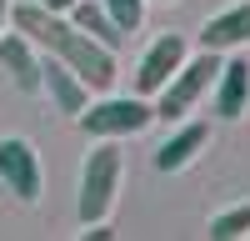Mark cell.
Segmentation results:
<instances>
[{
    "mask_svg": "<svg viewBox=\"0 0 250 241\" xmlns=\"http://www.w3.org/2000/svg\"><path fill=\"white\" fill-rule=\"evenodd\" d=\"M185 55H190V46H185V35H175V30H165L160 40H150L145 55H140V66H135V96L150 100L165 80L175 75V66H180Z\"/></svg>",
    "mask_w": 250,
    "mask_h": 241,
    "instance_id": "6",
    "label": "cell"
},
{
    "mask_svg": "<svg viewBox=\"0 0 250 241\" xmlns=\"http://www.w3.org/2000/svg\"><path fill=\"white\" fill-rule=\"evenodd\" d=\"M0 181L5 191H15V201L35 206L40 186H45V171H40V156L25 136H0Z\"/></svg>",
    "mask_w": 250,
    "mask_h": 241,
    "instance_id": "5",
    "label": "cell"
},
{
    "mask_svg": "<svg viewBox=\"0 0 250 241\" xmlns=\"http://www.w3.org/2000/svg\"><path fill=\"white\" fill-rule=\"evenodd\" d=\"M205 236H210V241H235V236H250V201H245V206L220 211V216H210Z\"/></svg>",
    "mask_w": 250,
    "mask_h": 241,
    "instance_id": "13",
    "label": "cell"
},
{
    "mask_svg": "<svg viewBox=\"0 0 250 241\" xmlns=\"http://www.w3.org/2000/svg\"><path fill=\"white\" fill-rule=\"evenodd\" d=\"M75 120H80V131L90 141H120V136H140L150 126L155 106L145 96H105V100H90Z\"/></svg>",
    "mask_w": 250,
    "mask_h": 241,
    "instance_id": "4",
    "label": "cell"
},
{
    "mask_svg": "<svg viewBox=\"0 0 250 241\" xmlns=\"http://www.w3.org/2000/svg\"><path fill=\"white\" fill-rule=\"evenodd\" d=\"M100 5H105V15L115 20L125 35L140 30V20H145V0H100Z\"/></svg>",
    "mask_w": 250,
    "mask_h": 241,
    "instance_id": "14",
    "label": "cell"
},
{
    "mask_svg": "<svg viewBox=\"0 0 250 241\" xmlns=\"http://www.w3.org/2000/svg\"><path fill=\"white\" fill-rule=\"evenodd\" d=\"M0 66H5V75H10V86L15 91H25V96H35L40 91V55H35V40H25V35H0Z\"/></svg>",
    "mask_w": 250,
    "mask_h": 241,
    "instance_id": "11",
    "label": "cell"
},
{
    "mask_svg": "<svg viewBox=\"0 0 250 241\" xmlns=\"http://www.w3.org/2000/svg\"><path fill=\"white\" fill-rule=\"evenodd\" d=\"M210 100H215V116L220 120H240L250 111V60L245 55L220 60V75L210 86Z\"/></svg>",
    "mask_w": 250,
    "mask_h": 241,
    "instance_id": "8",
    "label": "cell"
},
{
    "mask_svg": "<svg viewBox=\"0 0 250 241\" xmlns=\"http://www.w3.org/2000/svg\"><path fill=\"white\" fill-rule=\"evenodd\" d=\"M240 46H250V0L225 5L200 30V50H240Z\"/></svg>",
    "mask_w": 250,
    "mask_h": 241,
    "instance_id": "10",
    "label": "cell"
},
{
    "mask_svg": "<svg viewBox=\"0 0 250 241\" xmlns=\"http://www.w3.org/2000/svg\"><path fill=\"white\" fill-rule=\"evenodd\" d=\"M160 5H170V0H160Z\"/></svg>",
    "mask_w": 250,
    "mask_h": 241,
    "instance_id": "17",
    "label": "cell"
},
{
    "mask_svg": "<svg viewBox=\"0 0 250 241\" xmlns=\"http://www.w3.org/2000/svg\"><path fill=\"white\" fill-rule=\"evenodd\" d=\"M70 5H75V0H45V10H55V15H65Z\"/></svg>",
    "mask_w": 250,
    "mask_h": 241,
    "instance_id": "15",
    "label": "cell"
},
{
    "mask_svg": "<svg viewBox=\"0 0 250 241\" xmlns=\"http://www.w3.org/2000/svg\"><path fill=\"white\" fill-rule=\"evenodd\" d=\"M65 15H70V20H75V25L85 30L90 40H100V46H105V50H115V55H120V46H125V40H130V35H125L115 20L105 15V5H100V0H75Z\"/></svg>",
    "mask_w": 250,
    "mask_h": 241,
    "instance_id": "12",
    "label": "cell"
},
{
    "mask_svg": "<svg viewBox=\"0 0 250 241\" xmlns=\"http://www.w3.org/2000/svg\"><path fill=\"white\" fill-rule=\"evenodd\" d=\"M10 25L25 35V40H35L45 55L65 60L90 91H110L115 86V50H105L100 40H90L75 20L55 15L45 5H10Z\"/></svg>",
    "mask_w": 250,
    "mask_h": 241,
    "instance_id": "1",
    "label": "cell"
},
{
    "mask_svg": "<svg viewBox=\"0 0 250 241\" xmlns=\"http://www.w3.org/2000/svg\"><path fill=\"white\" fill-rule=\"evenodd\" d=\"M120 176H125V161H120V141H100V146L85 156L80 166V196H75V211L80 221H105L115 196H120Z\"/></svg>",
    "mask_w": 250,
    "mask_h": 241,
    "instance_id": "3",
    "label": "cell"
},
{
    "mask_svg": "<svg viewBox=\"0 0 250 241\" xmlns=\"http://www.w3.org/2000/svg\"><path fill=\"white\" fill-rule=\"evenodd\" d=\"M210 146V120H180V131L165 141V146L150 156V166L160 171V176H175V171H185L190 161Z\"/></svg>",
    "mask_w": 250,
    "mask_h": 241,
    "instance_id": "9",
    "label": "cell"
},
{
    "mask_svg": "<svg viewBox=\"0 0 250 241\" xmlns=\"http://www.w3.org/2000/svg\"><path fill=\"white\" fill-rule=\"evenodd\" d=\"M5 20H10V0H0V30H5Z\"/></svg>",
    "mask_w": 250,
    "mask_h": 241,
    "instance_id": "16",
    "label": "cell"
},
{
    "mask_svg": "<svg viewBox=\"0 0 250 241\" xmlns=\"http://www.w3.org/2000/svg\"><path fill=\"white\" fill-rule=\"evenodd\" d=\"M40 91L55 100L60 116H80L90 106V86L65 66V60H55V55H40Z\"/></svg>",
    "mask_w": 250,
    "mask_h": 241,
    "instance_id": "7",
    "label": "cell"
},
{
    "mask_svg": "<svg viewBox=\"0 0 250 241\" xmlns=\"http://www.w3.org/2000/svg\"><path fill=\"white\" fill-rule=\"evenodd\" d=\"M215 75H220V50H195V55H185L180 66H175V75L150 96L155 116H160V120H185L205 96H210Z\"/></svg>",
    "mask_w": 250,
    "mask_h": 241,
    "instance_id": "2",
    "label": "cell"
}]
</instances>
